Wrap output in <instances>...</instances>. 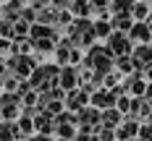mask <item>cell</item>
<instances>
[{"mask_svg": "<svg viewBox=\"0 0 152 141\" xmlns=\"http://www.w3.org/2000/svg\"><path fill=\"white\" fill-rule=\"evenodd\" d=\"M113 58L115 55H113L110 47H92L89 55H87V63H89L100 76H105L107 71H110V65H113Z\"/></svg>", "mask_w": 152, "mask_h": 141, "instance_id": "cell-1", "label": "cell"}, {"mask_svg": "<svg viewBox=\"0 0 152 141\" xmlns=\"http://www.w3.org/2000/svg\"><path fill=\"white\" fill-rule=\"evenodd\" d=\"M147 97H150V99H152V86H150V89H147Z\"/></svg>", "mask_w": 152, "mask_h": 141, "instance_id": "cell-21", "label": "cell"}, {"mask_svg": "<svg viewBox=\"0 0 152 141\" xmlns=\"http://www.w3.org/2000/svg\"><path fill=\"white\" fill-rule=\"evenodd\" d=\"M118 123H121V110H118V107H107L105 112H102V125L115 128Z\"/></svg>", "mask_w": 152, "mask_h": 141, "instance_id": "cell-11", "label": "cell"}, {"mask_svg": "<svg viewBox=\"0 0 152 141\" xmlns=\"http://www.w3.org/2000/svg\"><path fill=\"white\" fill-rule=\"evenodd\" d=\"M3 71H5V65H3V63H0V73H3Z\"/></svg>", "mask_w": 152, "mask_h": 141, "instance_id": "cell-22", "label": "cell"}, {"mask_svg": "<svg viewBox=\"0 0 152 141\" xmlns=\"http://www.w3.org/2000/svg\"><path fill=\"white\" fill-rule=\"evenodd\" d=\"M131 16H134L137 21H147V18H150V8H147L144 3H134V8H131Z\"/></svg>", "mask_w": 152, "mask_h": 141, "instance_id": "cell-16", "label": "cell"}, {"mask_svg": "<svg viewBox=\"0 0 152 141\" xmlns=\"http://www.w3.org/2000/svg\"><path fill=\"white\" fill-rule=\"evenodd\" d=\"M16 136H18V125L16 123H5L0 125V141H16Z\"/></svg>", "mask_w": 152, "mask_h": 141, "instance_id": "cell-12", "label": "cell"}, {"mask_svg": "<svg viewBox=\"0 0 152 141\" xmlns=\"http://www.w3.org/2000/svg\"><path fill=\"white\" fill-rule=\"evenodd\" d=\"M94 34H97V37H110V34H113V24H110V18L97 21V24H94Z\"/></svg>", "mask_w": 152, "mask_h": 141, "instance_id": "cell-15", "label": "cell"}, {"mask_svg": "<svg viewBox=\"0 0 152 141\" xmlns=\"http://www.w3.org/2000/svg\"><path fill=\"white\" fill-rule=\"evenodd\" d=\"M110 24H113V29H118V31H129L131 26H134L131 13H115V16H110Z\"/></svg>", "mask_w": 152, "mask_h": 141, "instance_id": "cell-9", "label": "cell"}, {"mask_svg": "<svg viewBox=\"0 0 152 141\" xmlns=\"http://www.w3.org/2000/svg\"><path fill=\"white\" fill-rule=\"evenodd\" d=\"M47 3H53V0H34V5L39 8V5H47Z\"/></svg>", "mask_w": 152, "mask_h": 141, "instance_id": "cell-20", "label": "cell"}, {"mask_svg": "<svg viewBox=\"0 0 152 141\" xmlns=\"http://www.w3.org/2000/svg\"><path fill=\"white\" fill-rule=\"evenodd\" d=\"M58 68L55 65H37L34 71H31V86L34 89H42V86H55L58 84Z\"/></svg>", "mask_w": 152, "mask_h": 141, "instance_id": "cell-3", "label": "cell"}, {"mask_svg": "<svg viewBox=\"0 0 152 141\" xmlns=\"http://www.w3.org/2000/svg\"><path fill=\"white\" fill-rule=\"evenodd\" d=\"M81 84V78H79V73H76V68H63L61 73H58V86L61 89H66V92H71V89H76Z\"/></svg>", "mask_w": 152, "mask_h": 141, "instance_id": "cell-5", "label": "cell"}, {"mask_svg": "<svg viewBox=\"0 0 152 141\" xmlns=\"http://www.w3.org/2000/svg\"><path fill=\"white\" fill-rule=\"evenodd\" d=\"M94 107L100 110H107V107H115V92H107V89H100V92H94L92 94V99H89Z\"/></svg>", "mask_w": 152, "mask_h": 141, "instance_id": "cell-6", "label": "cell"}, {"mask_svg": "<svg viewBox=\"0 0 152 141\" xmlns=\"http://www.w3.org/2000/svg\"><path fill=\"white\" fill-rule=\"evenodd\" d=\"M134 3H137V0H110V8H113L115 13H131Z\"/></svg>", "mask_w": 152, "mask_h": 141, "instance_id": "cell-14", "label": "cell"}, {"mask_svg": "<svg viewBox=\"0 0 152 141\" xmlns=\"http://www.w3.org/2000/svg\"><path fill=\"white\" fill-rule=\"evenodd\" d=\"M129 37H131V39H137V42H150V39H152L150 24H134V26L129 29Z\"/></svg>", "mask_w": 152, "mask_h": 141, "instance_id": "cell-8", "label": "cell"}, {"mask_svg": "<svg viewBox=\"0 0 152 141\" xmlns=\"http://www.w3.org/2000/svg\"><path fill=\"white\" fill-rule=\"evenodd\" d=\"M139 136H142V141H152V125H144V128H139Z\"/></svg>", "mask_w": 152, "mask_h": 141, "instance_id": "cell-17", "label": "cell"}, {"mask_svg": "<svg viewBox=\"0 0 152 141\" xmlns=\"http://www.w3.org/2000/svg\"><path fill=\"white\" fill-rule=\"evenodd\" d=\"M89 3H92V8H100V11H105L110 5V0H89Z\"/></svg>", "mask_w": 152, "mask_h": 141, "instance_id": "cell-18", "label": "cell"}, {"mask_svg": "<svg viewBox=\"0 0 152 141\" xmlns=\"http://www.w3.org/2000/svg\"><path fill=\"white\" fill-rule=\"evenodd\" d=\"M5 3H8V0H5Z\"/></svg>", "mask_w": 152, "mask_h": 141, "instance_id": "cell-23", "label": "cell"}, {"mask_svg": "<svg viewBox=\"0 0 152 141\" xmlns=\"http://www.w3.org/2000/svg\"><path fill=\"white\" fill-rule=\"evenodd\" d=\"M94 37H97L94 34V24L87 21L84 16H79L74 24H71V42L74 45H92Z\"/></svg>", "mask_w": 152, "mask_h": 141, "instance_id": "cell-2", "label": "cell"}, {"mask_svg": "<svg viewBox=\"0 0 152 141\" xmlns=\"http://www.w3.org/2000/svg\"><path fill=\"white\" fill-rule=\"evenodd\" d=\"M31 141H53V139H50V133H39V136H34Z\"/></svg>", "mask_w": 152, "mask_h": 141, "instance_id": "cell-19", "label": "cell"}, {"mask_svg": "<svg viewBox=\"0 0 152 141\" xmlns=\"http://www.w3.org/2000/svg\"><path fill=\"white\" fill-rule=\"evenodd\" d=\"M107 47L113 50L115 58H121V55H129V52H131V42H129L126 31H118V29H113V34L107 37Z\"/></svg>", "mask_w": 152, "mask_h": 141, "instance_id": "cell-4", "label": "cell"}, {"mask_svg": "<svg viewBox=\"0 0 152 141\" xmlns=\"http://www.w3.org/2000/svg\"><path fill=\"white\" fill-rule=\"evenodd\" d=\"M131 60H134V65H137V68H147V65H150L152 63V47H137V50H134V52H131Z\"/></svg>", "mask_w": 152, "mask_h": 141, "instance_id": "cell-7", "label": "cell"}, {"mask_svg": "<svg viewBox=\"0 0 152 141\" xmlns=\"http://www.w3.org/2000/svg\"><path fill=\"white\" fill-rule=\"evenodd\" d=\"M68 5H71V11L79 13V16H87L92 11V3H89V0H68Z\"/></svg>", "mask_w": 152, "mask_h": 141, "instance_id": "cell-13", "label": "cell"}, {"mask_svg": "<svg viewBox=\"0 0 152 141\" xmlns=\"http://www.w3.org/2000/svg\"><path fill=\"white\" fill-rule=\"evenodd\" d=\"M137 133H139V125H137V120H131V118H126L123 125L118 128V139H121V141L131 139V136H137Z\"/></svg>", "mask_w": 152, "mask_h": 141, "instance_id": "cell-10", "label": "cell"}]
</instances>
